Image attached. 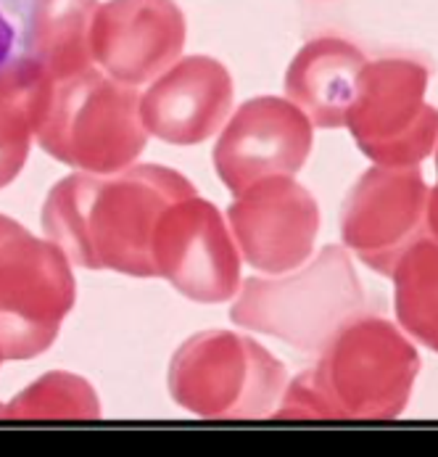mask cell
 <instances>
[{
	"label": "cell",
	"mask_w": 438,
	"mask_h": 457,
	"mask_svg": "<svg viewBox=\"0 0 438 457\" xmlns=\"http://www.w3.org/2000/svg\"><path fill=\"white\" fill-rule=\"evenodd\" d=\"M288 384L283 362L259 341L236 330H201L178 346L167 386L172 399L198 418H272Z\"/></svg>",
	"instance_id": "5b68a950"
},
{
	"label": "cell",
	"mask_w": 438,
	"mask_h": 457,
	"mask_svg": "<svg viewBox=\"0 0 438 457\" xmlns=\"http://www.w3.org/2000/svg\"><path fill=\"white\" fill-rule=\"evenodd\" d=\"M227 228L256 272L283 275L314 254L319 233L317 198L288 175L264 178L241 191L227 209Z\"/></svg>",
	"instance_id": "30bf717a"
},
{
	"label": "cell",
	"mask_w": 438,
	"mask_h": 457,
	"mask_svg": "<svg viewBox=\"0 0 438 457\" xmlns=\"http://www.w3.org/2000/svg\"><path fill=\"white\" fill-rule=\"evenodd\" d=\"M98 5V0H35L27 56L43 66L54 82L95 66L90 29Z\"/></svg>",
	"instance_id": "2e32d148"
},
{
	"label": "cell",
	"mask_w": 438,
	"mask_h": 457,
	"mask_svg": "<svg viewBox=\"0 0 438 457\" xmlns=\"http://www.w3.org/2000/svg\"><path fill=\"white\" fill-rule=\"evenodd\" d=\"M233 98L227 66L211 56H186L151 79L140 96V122L169 145H198L222 130Z\"/></svg>",
	"instance_id": "4fadbf2b"
},
{
	"label": "cell",
	"mask_w": 438,
	"mask_h": 457,
	"mask_svg": "<svg viewBox=\"0 0 438 457\" xmlns=\"http://www.w3.org/2000/svg\"><path fill=\"white\" fill-rule=\"evenodd\" d=\"M222 128L214 145V170L233 196L264 178H296L312 154L314 125L280 96L251 98Z\"/></svg>",
	"instance_id": "8fae6325"
},
{
	"label": "cell",
	"mask_w": 438,
	"mask_h": 457,
	"mask_svg": "<svg viewBox=\"0 0 438 457\" xmlns=\"http://www.w3.org/2000/svg\"><path fill=\"white\" fill-rule=\"evenodd\" d=\"M153 278L169 280L186 299L225 304L241 288V252L222 212L198 194L161 214L151 244Z\"/></svg>",
	"instance_id": "9c48e42d"
},
{
	"label": "cell",
	"mask_w": 438,
	"mask_h": 457,
	"mask_svg": "<svg viewBox=\"0 0 438 457\" xmlns=\"http://www.w3.org/2000/svg\"><path fill=\"white\" fill-rule=\"evenodd\" d=\"M368 56L343 37H314L288 64L285 98L299 106L319 130L346 125L349 106L357 93V79Z\"/></svg>",
	"instance_id": "5bb4252c"
},
{
	"label": "cell",
	"mask_w": 438,
	"mask_h": 457,
	"mask_svg": "<svg viewBox=\"0 0 438 457\" xmlns=\"http://www.w3.org/2000/svg\"><path fill=\"white\" fill-rule=\"evenodd\" d=\"M431 74L407 56L368 62L359 71L346 125L359 151L377 167H417L436 148Z\"/></svg>",
	"instance_id": "52a82bcc"
},
{
	"label": "cell",
	"mask_w": 438,
	"mask_h": 457,
	"mask_svg": "<svg viewBox=\"0 0 438 457\" xmlns=\"http://www.w3.org/2000/svg\"><path fill=\"white\" fill-rule=\"evenodd\" d=\"M436 233V191L417 167L368 170L341 209L343 246L380 275L420 238Z\"/></svg>",
	"instance_id": "ba28073f"
},
{
	"label": "cell",
	"mask_w": 438,
	"mask_h": 457,
	"mask_svg": "<svg viewBox=\"0 0 438 457\" xmlns=\"http://www.w3.org/2000/svg\"><path fill=\"white\" fill-rule=\"evenodd\" d=\"M388 278H393V302L401 328L423 346L436 349V233L404 252Z\"/></svg>",
	"instance_id": "e0dca14e"
},
{
	"label": "cell",
	"mask_w": 438,
	"mask_h": 457,
	"mask_svg": "<svg viewBox=\"0 0 438 457\" xmlns=\"http://www.w3.org/2000/svg\"><path fill=\"white\" fill-rule=\"evenodd\" d=\"M186 37L175 0H106L90 29L93 64L129 87L148 85L183 56Z\"/></svg>",
	"instance_id": "7c38bea8"
},
{
	"label": "cell",
	"mask_w": 438,
	"mask_h": 457,
	"mask_svg": "<svg viewBox=\"0 0 438 457\" xmlns=\"http://www.w3.org/2000/svg\"><path fill=\"white\" fill-rule=\"evenodd\" d=\"M362 312H368V294L341 246L319 249L291 272L241 280L230 307L236 326L302 352H319L338 328Z\"/></svg>",
	"instance_id": "3957f363"
},
{
	"label": "cell",
	"mask_w": 438,
	"mask_h": 457,
	"mask_svg": "<svg viewBox=\"0 0 438 457\" xmlns=\"http://www.w3.org/2000/svg\"><path fill=\"white\" fill-rule=\"evenodd\" d=\"M101 415V399L95 389L74 373L56 370L27 386L19 396L0 407V418L24 420H95Z\"/></svg>",
	"instance_id": "ac0fdd59"
},
{
	"label": "cell",
	"mask_w": 438,
	"mask_h": 457,
	"mask_svg": "<svg viewBox=\"0 0 438 457\" xmlns=\"http://www.w3.org/2000/svg\"><path fill=\"white\" fill-rule=\"evenodd\" d=\"M195 194L172 167L129 164L112 175L74 172L43 206V233L71 264L153 278L151 244L169 204Z\"/></svg>",
	"instance_id": "6da1fadb"
},
{
	"label": "cell",
	"mask_w": 438,
	"mask_h": 457,
	"mask_svg": "<svg viewBox=\"0 0 438 457\" xmlns=\"http://www.w3.org/2000/svg\"><path fill=\"white\" fill-rule=\"evenodd\" d=\"M11 48H13V27L0 13V64L11 56Z\"/></svg>",
	"instance_id": "d6986e66"
},
{
	"label": "cell",
	"mask_w": 438,
	"mask_h": 457,
	"mask_svg": "<svg viewBox=\"0 0 438 457\" xmlns=\"http://www.w3.org/2000/svg\"><path fill=\"white\" fill-rule=\"evenodd\" d=\"M420 376L415 344L391 320L362 312L319 349L314 368L285 384L272 418L393 420Z\"/></svg>",
	"instance_id": "7a4b0ae2"
},
{
	"label": "cell",
	"mask_w": 438,
	"mask_h": 457,
	"mask_svg": "<svg viewBox=\"0 0 438 457\" xmlns=\"http://www.w3.org/2000/svg\"><path fill=\"white\" fill-rule=\"evenodd\" d=\"M0 362H3V357H0Z\"/></svg>",
	"instance_id": "ffe728a7"
},
{
	"label": "cell",
	"mask_w": 438,
	"mask_h": 457,
	"mask_svg": "<svg viewBox=\"0 0 438 457\" xmlns=\"http://www.w3.org/2000/svg\"><path fill=\"white\" fill-rule=\"evenodd\" d=\"M35 137L71 170L112 175L140 159L151 135L140 122V93L90 66L54 82Z\"/></svg>",
	"instance_id": "277c9868"
},
{
	"label": "cell",
	"mask_w": 438,
	"mask_h": 457,
	"mask_svg": "<svg viewBox=\"0 0 438 457\" xmlns=\"http://www.w3.org/2000/svg\"><path fill=\"white\" fill-rule=\"evenodd\" d=\"M74 302L77 280L62 249L0 214L3 362H24L51 349Z\"/></svg>",
	"instance_id": "8992f818"
},
{
	"label": "cell",
	"mask_w": 438,
	"mask_h": 457,
	"mask_svg": "<svg viewBox=\"0 0 438 457\" xmlns=\"http://www.w3.org/2000/svg\"><path fill=\"white\" fill-rule=\"evenodd\" d=\"M51 90V74L35 59L8 56L0 64V191L24 170Z\"/></svg>",
	"instance_id": "9a60e30c"
}]
</instances>
